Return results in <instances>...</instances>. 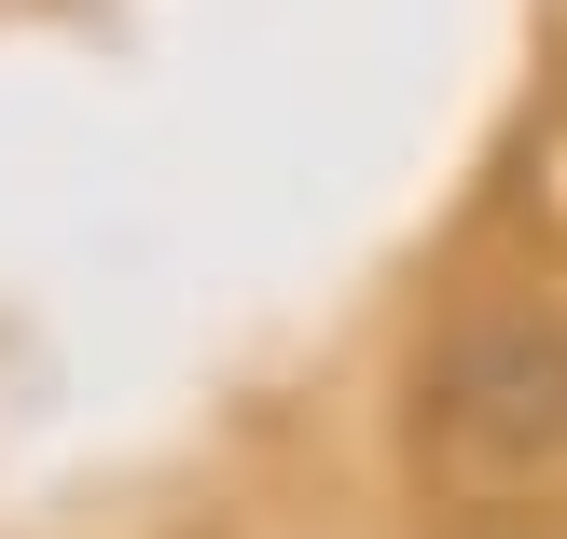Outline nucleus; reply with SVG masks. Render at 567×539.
Wrapping results in <instances>:
<instances>
[{
  "instance_id": "nucleus-1",
  "label": "nucleus",
  "mask_w": 567,
  "mask_h": 539,
  "mask_svg": "<svg viewBox=\"0 0 567 539\" xmlns=\"http://www.w3.org/2000/svg\"><path fill=\"white\" fill-rule=\"evenodd\" d=\"M430 443L457 470H540L567 443V332L554 319H485L430 360Z\"/></svg>"
}]
</instances>
